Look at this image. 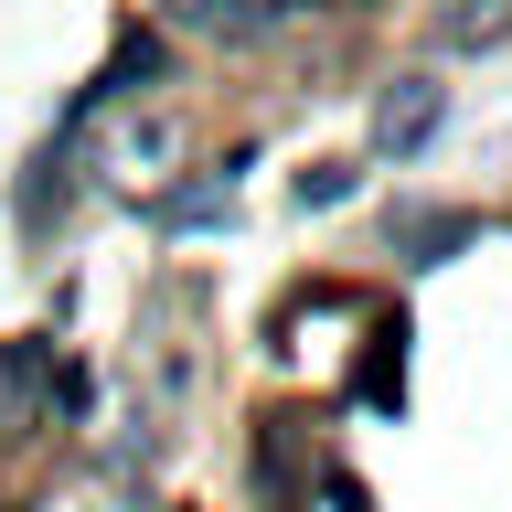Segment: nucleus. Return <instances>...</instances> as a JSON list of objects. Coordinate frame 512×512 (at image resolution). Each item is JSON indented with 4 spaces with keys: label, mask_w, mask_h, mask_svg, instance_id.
<instances>
[{
    "label": "nucleus",
    "mask_w": 512,
    "mask_h": 512,
    "mask_svg": "<svg viewBox=\"0 0 512 512\" xmlns=\"http://www.w3.org/2000/svg\"><path fill=\"white\" fill-rule=\"evenodd\" d=\"M299 470H310V438H299V416H267V438H256V491H267V512L299 502Z\"/></svg>",
    "instance_id": "2"
},
{
    "label": "nucleus",
    "mask_w": 512,
    "mask_h": 512,
    "mask_svg": "<svg viewBox=\"0 0 512 512\" xmlns=\"http://www.w3.org/2000/svg\"><path fill=\"white\" fill-rule=\"evenodd\" d=\"M342 192H352V160H320V171H299V203H310V214H320V203H342Z\"/></svg>",
    "instance_id": "6"
},
{
    "label": "nucleus",
    "mask_w": 512,
    "mask_h": 512,
    "mask_svg": "<svg viewBox=\"0 0 512 512\" xmlns=\"http://www.w3.org/2000/svg\"><path fill=\"white\" fill-rule=\"evenodd\" d=\"M438 118H448V96H438V75H395V86L374 96V150H384V160H406V150H427V139H438Z\"/></svg>",
    "instance_id": "1"
},
{
    "label": "nucleus",
    "mask_w": 512,
    "mask_h": 512,
    "mask_svg": "<svg viewBox=\"0 0 512 512\" xmlns=\"http://www.w3.org/2000/svg\"><path fill=\"white\" fill-rule=\"evenodd\" d=\"M182 11H203L224 32H256V22H288V11H320V0H182Z\"/></svg>",
    "instance_id": "5"
},
{
    "label": "nucleus",
    "mask_w": 512,
    "mask_h": 512,
    "mask_svg": "<svg viewBox=\"0 0 512 512\" xmlns=\"http://www.w3.org/2000/svg\"><path fill=\"white\" fill-rule=\"evenodd\" d=\"M384 235H395V256H406V267H438V256H459V246H470L480 224H470V214H427V203H406Z\"/></svg>",
    "instance_id": "3"
},
{
    "label": "nucleus",
    "mask_w": 512,
    "mask_h": 512,
    "mask_svg": "<svg viewBox=\"0 0 512 512\" xmlns=\"http://www.w3.org/2000/svg\"><path fill=\"white\" fill-rule=\"evenodd\" d=\"M512 32V0H438V54H491Z\"/></svg>",
    "instance_id": "4"
}]
</instances>
